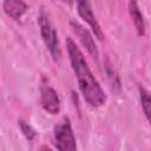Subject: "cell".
<instances>
[{
	"instance_id": "6da1fadb",
	"label": "cell",
	"mask_w": 151,
	"mask_h": 151,
	"mask_svg": "<svg viewBox=\"0 0 151 151\" xmlns=\"http://www.w3.org/2000/svg\"><path fill=\"white\" fill-rule=\"evenodd\" d=\"M66 47L84 99L93 107L104 105L106 101V94L91 72L84 54L71 38H66Z\"/></svg>"
},
{
	"instance_id": "7a4b0ae2",
	"label": "cell",
	"mask_w": 151,
	"mask_h": 151,
	"mask_svg": "<svg viewBox=\"0 0 151 151\" xmlns=\"http://www.w3.org/2000/svg\"><path fill=\"white\" fill-rule=\"evenodd\" d=\"M38 22H39L42 40H44L47 50L50 51V53L52 54V57L54 59H58L60 57L58 34H57V31H55V28H54V26H53V24L50 19V14L45 11L44 7L41 8V11L39 13Z\"/></svg>"
},
{
	"instance_id": "3957f363",
	"label": "cell",
	"mask_w": 151,
	"mask_h": 151,
	"mask_svg": "<svg viewBox=\"0 0 151 151\" xmlns=\"http://www.w3.org/2000/svg\"><path fill=\"white\" fill-rule=\"evenodd\" d=\"M54 140L58 151H77L76 137L67 117L63 118L54 127Z\"/></svg>"
},
{
	"instance_id": "277c9868",
	"label": "cell",
	"mask_w": 151,
	"mask_h": 151,
	"mask_svg": "<svg viewBox=\"0 0 151 151\" xmlns=\"http://www.w3.org/2000/svg\"><path fill=\"white\" fill-rule=\"evenodd\" d=\"M77 9H78V13L79 15L90 25V27L92 28V32L94 33V35L99 39V40H103L105 39V35H104V32L98 22V20L96 19L93 12H92V8H91V5L90 2L87 1H79L77 4Z\"/></svg>"
},
{
	"instance_id": "5b68a950",
	"label": "cell",
	"mask_w": 151,
	"mask_h": 151,
	"mask_svg": "<svg viewBox=\"0 0 151 151\" xmlns=\"http://www.w3.org/2000/svg\"><path fill=\"white\" fill-rule=\"evenodd\" d=\"M41 106L45 111L51 114H57L60 111V99L57 91L50 85L41 86V97H40Z\"/></svg>"
},
{
	"instance_id": "8992f818",
	"label": "cell",
	"mask_w": 151,
	"mask_h": 151,
	"mask_svg": "<svg viewBox=\"0 0 151 151\" xmlns=\"http://www.w3.org/2000/svg\"><path fill=\"white\" fill-rule=\"evenodd\" d=\"M70 24H71L72 29L74 31V33H76L77 37L79 38L80 42H81L83 46L86 48L87 53H88L92 58L97 59V58H98V48H97V46H96V42H94V40H93L91 33H90L84 26H81L79 22H77V21H74V20H72Z\"/></svg>"
},
{
	"instance_id": "52a82bcc",
	"label": "cell",
	"mask_w": 151,
	"mask_h": 151,
	"mask_svg": "<svg viewBox=\"0 0 151 151\" xmlns=\"http://www.w3.org/2000/svg\"><path fill=\"white\" fill-rule=\"evenodd\" d=\"M2 7L5 13L15 20L20 19L28 9L27 4L21 0H5L2 2Z\"/></svg>"
},
{
	"instance_id": "ba28073f",
	"label": "cell",
	"mask_w": 151,
	"mask_h": 151,
	"mask_svg": "<svg viewBox=\"0 0 151 151\" xmlns=\"http://www.w3.org/2000/svg\"><path fill=\"white\" fill-rule=\"evenodd\" d=\"M129 12H130V15L132 18V21L134 24V27L137 29L138 35H140V37L144 35V33H145L144 18H143V14L139 11V7H138L136 1H130L129 2Z\"/></svg>"
},
{
	"instance_id": "9c48e42d",
	"label": "cell",
	"mask_w": 151,
	"mask_h": 151,
	"mask_svg": "<svg viewBox=\"0 0 151 151\" xmlns=\"http://www.w3.org/2000/svg\"><path fill=\"white\" fill-rule=\"evenodd\" d=\"M139 96H140V103H142V107L143 111L149 120V123L151 124V94L149 91H146L144 87H139Z\"/></svg>"
},
{
	"instance_id": "30bf717a",
	"label": "cell",
	"mask_w": 151,
	"mask_h": 151,
	"mask_svg": "<svg viewBox=\"0 0 151 151\" xmlns=\"http://www.w3.org/2000/svg\"><path fill=\"white\" fill-rule=\"evenodd\" d=\"M18 123H19L20 130H21V132L24 133V136H25L29 142H31V140H33V139H34V137L37 136V132L34 131V129H33L28 123L24 122L22 119H20Z\"/></svg>"
},
{
	"instance_id": "8fae6325",
	"label": "cell",
	"mask_w": 151,
	"mask_h": 151,
	"mask_svg": "<svg viewBox=\"0 0 151 151\" xmlns=\"http://www.w3.org/2000/svg\"><path fill=\"white\" fill-rule=\"evenodd\" d=\"M40 151H52L50 147H47V146H42L41 149H40Z\"/></svg>"
}]
</instances>
